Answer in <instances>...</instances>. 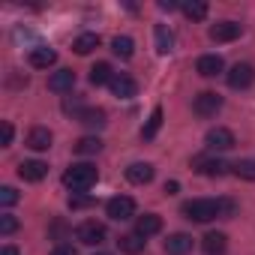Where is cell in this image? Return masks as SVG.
I'll list each match as a JSON object with an SVG mask.
<instances>
[{"instance_id":"obj_1","label":"cell","mask_w":255,"mask_h":255,"mask_svg":"<svg viewBox=\"0 0 255 255\" xmlns=\"http://www.w3.org/2000/svg\"><path fill=\"white\" fill-rule=\"evenodd\" d=\"M96 177H99V171H96L90 162H75V165H69V168L63 171V183H66L72 192H87V189L96 183Z\"/></svg>"},{"instance_id":"obj_2","label":"cell","mask_w":255,"mask_h":255,"mask_svg":"<svg viewBox=\"0 0 255 255\" xmlns=\"http://www.w3.org/2000/svg\"><path fill=\"white\" fill-rule=\"evenodd\" d=\"M183 216L192 219V222H210L219 216V201L213 198H192L183 204Z\"/></svg>"},{"instance_id":"obj_3","label":"cell","mask_w":255,"mask_h":255,"mask_svg":"<svg viewBox=\"0 0 255 255\" xmlns=\"http://www.w3.org/2000/svg\"><path fill=\"white\" fill-rule=\"evenodd\" d=\"M105 210H108V216H111L114 222H126V219L135 216V201H132L129 195H114V198L105 204Z\"/></svg>"},{"instance_id":"obj_4","label":"cell","mask_w":255,"mask_h":255,"mask_svg":"<svg viewBox=\"0 0 255 255\" xmlns=\"http://www.w3.org/2000/svg\"><path fill=\"white\" fill-rule=\"evenodd\" d=\"M204 144H207L210 153H216V150H231L237 141H234V132H231V129H225V126H216V129H210V132L204 135Z\"/></svg>"},{"instance_id":"obj_5","label":"cell","mask_w":255,"mask_h":255,"mask_svg":"<svg viewBox=\"0 0 255 255\" xmlns=\"http://www.w3.org/2000/svg\"><path fill=\"white\" fill-rule=\"evenodd\" d=\"M75 237H78L84 246H99V243L105 240V225H102V222H96V219H87V222H81V225H78Z\"/></svg>"},{"instance_id":"obj_6","label":"cell","mask_w":255,"mask_h":255,"mask_svg":"<svg viewBox=\"0 0 255 255\" xmlns=\"http://www.w3.org/2000/svg\"><path fill=\"white\" fill-rule=\"evenodd\" d=\"M252 81H255V66H252V63H234V66H231V72H228V87L246 90Z\"/></svg>"},{"instance_id":"obj_7","label":"cell","mask_w":255,"mask_h":255,"mask_svg":"<svg viewBox=\"0 0 255 255\" xmlns=\"http://www.w3.org/2000/svg\"><path fill=\"white\" fill-rule=\"evenodd\" d=\"M192 108H195V114H198V117H213V114L222 108V96H219V93H213V90H204V93H198V96H195Z\"/></svg>"},{"instance_id":"obj_8","label":"cell","mask_w":255,"mask_h":255,"mask_svg":"<svg viewBox=\"0 0 255 255\" xmlns=\"http://www.w3.org/2000/svg\"><path fill=\"white\" fill-rule=\"evenodd\" d=\"M192 168H195L198 174H204V177H222L231 165H225L219 156H195V159H192Z\"/></svg>"},{"instance_id":"obj_9","label":"cell","mask_w":255,"mask_h":255,"mask_svg":"<svg viewBox=\"0 0 255 255\" xmlns=\"http://www.w3.org/2000/svg\"><path fill=\"white\" fill-rule=\"evenodd\" d=\"M45 174H48V165L42 159H24L18 165V177L27 183H39V180H45Z\"/></svg>"},{"instance_id":"obj_10","label":"cell","mask_w":255,"mask_h":255,"mask_svg":"<svg viewBox=\"0 0 255 255\" xmlns=\"http://www.w3.org/2000/svg\"><path fill=\"white\" fill-rule=\"evenodd\" d=\"M108 87H111V93H114L117 99H132V96L138 93V84H135V78H129V75H114V81H111Z\"/></svg>"},{"instance_id":"obj_11","label":"cell","mask_w":255,"mask_h":255,"mask_svg":"<svg viewBox=\"0 0 255 255\" xmlns=\"http://www.w3.org/2000/svg\"><path fill=\"white\" fill-rule=\"evenodd\" d=\"M240 36V24L237 21H219L210 27V39L213 42H234Z\"/></svg>"},{"instance_id":"obj_12","label":"cell","mask_w":255,"mask_h":255,"mask_svg":"<svg viewBox=\"0 0 255 255\" xmlns=\"http://www.w3.org/2000/svg\"><path fill=\"white\" fill-rule=\"evenodd\" d=\"M75 87V72L72 69H57L51 78H48V90L51 93H69Z\"/></svg>"},{"instance_id":"obj_13","label":"cell","mask_w":255,"mask_h":255,"mask_svg":"<svg viewBox=\"0 0 255 255\" xmlns=\"http://www.w3.org/2000/svg\"><path fill=\"white\" fill-rule=\"evenodd\" d=\"M126 180L135 183V186H144L153 180V165L150 162H132L129 168H126Z\"/></svg>"},{"instance_id":"obj_14","label":"cell","mask_w":255,"mask_h":255,"mask_svg":"<svg viewBox=\"0 0 255 255\" xmlns=\"http://www.w3.org/2000/svg\"><path fill=\"white\" fill-rule=\"evenodd\" d=\"M222 57L219 54H204V57H198V63H195V72L198 75H204V78H213V75H219L222 72Z\"/></svg>"},{"instance_id":"obj_15","label":"cell","mask_w":255,"mask_h":255,"mask_svg":"<svg viewBox=\"0 0 255 255\" xmlns=\"http://www.w3.org/2000/svg\"><path fill=\"white\" fill-rule=\"evenodd\" d=\"M135 231L147 240V237H153V234H159V231H162V219H159L156 213H144V216H138V219H135Z\"/></svg>"},{"instance_id":"obj_16","label":"cell","mask_w":255,"mask_h":255,"mask_svg":"<svg viewBox=\"0 0 255 255\" xmlns=\"http://www.w3.org/2000/svg\"><path fill=\"white\" fill-rule=\"evenodd\" d=\"M165 252H168V255H189V252H192V237L183 234V231L171 234V237L165 240Z\"/></svg>"},{"instance_id":"obj_17","label":"cell","mask_w":255,"mask_h":255,"mask_svg":"<svg viewBox=\"0 0 255 255\" xmlns=\"http://www.w3.org/2000/svg\"><path fill=\"white\" fill-rule=\"evenodd\" d=\"M54 63H57V51H54V48L39 45V48L30 51V66H33V69H48V66H54Z\"/></svg>"},{"instance_id":"obj_18","label":"cell","mask_w":255,"mask_h":255,"mask_svg":"<svg viewBox=\"0 0 255 255\" xmlns=\"http://www.w3.org/2000/svg\"><path fill=\"white\" fill-rule=\"evenodd\" d=\"M201 246H204L207 255H225V249H228V237H225L222 231H210V234H204Z\"/></svg>"},{"instance_id":"obj_19","label":"cell","mask_w":255,"mask_h":255,"mask_svg":"<svg viewBox=\"0 0 255 255\" xmlns=\"http://www.w3.org/2000/svg\"><path fill=\"white\" fill-rule=\"evenodd\" d=\"M27 147L30 150H48L51 147V129H45V126H33V129L27 132Z\"/></svg>"},{"instance_id":"obj_20","label":"cell","mask_w":255,"mask_h":255,"mask_svg":"<svg viewBox=\"0 0 255 255\" xmlns=\"http://www.w3.org/2000/svg\"><path fill=\"white\" fill-rule=\"evenodd\" d=\"M117 246H120V252H126V255H138V252L144 249V237H141L138 231H132V234H123V237L117 240Z\"/></svg>"},{"instance_id":"obj_21","label":"cell","mask_w":255,"mask_h":255,"mask_svg":"<svg viewBox=\"0 0 255 255\" xmlns=\"http://www.w3.org/2000/svg\"><path fill=\"white\" fill-rule=\"evenodd\" d=\"M105 117H108V114H105L102 108H84V111L78 114V120H81L84 126H90V129H102V126L108 123Z\"/></svg>"},{"instance_id":"obj_22","label":"cell","mask_w":255,"mask_h":255,"mask_svg":"<svg viewBox=\"0 0 255 255\" xmlns=\"http://www.w3.org/2000/svg\"><path fill=\"white\" fill-rule=\"evenodd\" d=\"M114 81V72H111V63H96L90 69V84L93 87H102V84H111Z\"/></svg>"},{"instance_id":"obj_23","label":"cell","mask_w":255,"mask_h":255,"mask_svg":"<svg viewBox=\"0 0 255 255\" xmlns=\"http://www.w3.org/2000/svg\"><path fill=\"white\" fill-rule=\"evenodd\" d=\"M159 126H162V108L156 105V108L150 111V117H147V123H144V129H141V138H144V141H150V138H156V132H159Z\"/></svg>"},{"instance_id":"obj_24","label":"cell","mask_w":255,"mask_h":255,"mask_svg":"<svg viewBox=\"0 0 255 255\" xmlns=\"http://www.w3.org/2000/svg\"><path fill=\"white\" fill-rule=\"evenodd\" d=\"M111 51H114L117 57H123V60H129V57L135 54V42H132L129 36H114V39H111Z\"/></svg>"},{"instance_id":"obj_25","label":"cell","mask_w":255,"mask_h":255,"mask_svg":"<svg viewBox=\"0 0 255 255\" xmlns=\"http://www.w3.org/2000/svg\"><path fill=\"white\" fill-rule=\"evenodd\" d=\"M153 33H156V51H159V54H168V51L174 48V33H171L165 24H156Z\"/></svg>"},{"instance_id":"obj_26","label":"cell","mask_w":255,"mask_h":255,"mask_svg":"<svg viewBox=\"0 0 255 255\" xmlns=\"http://www.w3.org/2000/svg\"><path fill=\"white\" fill-rule=\"evenodd\" d=\"M93 48H99V36H96V33H81V36L72 42V51H75V54H90Z\"/></svg>"},{"instance_id":"obj_27","label":"cell","mask_w":255,"mask_h":255,"mask_svg":"<svg viewBox=\"0 0 255 255\" xmlns=\"http://www.w3.org/2000/svg\"><path fill=\"white\" fill-rule=\"evenodd\" d=\"M180 9H183V15H186L189 21H204V18H207V3H204V0H192V3H183Z\"/></svg>"},{"instance_id":"obj_28","label":"cell","mask_w":255,"mask_h":255,"mask_svg":"<svg viewBox=\"0 0 255 255\" xmlns=\"http://www.w3.org/2000/svg\"><path fill=\"white\" fill-rule=\"evenodd\" d=\"M99 150H102V141L96 135H84V138L75 141V153H81V156H90V153H99Z\"/></svg>"},{"instance_id":"obj_29","label":"cell","mask_w":255,"mask_h":255,"mask_svg":"<svg viewBox=\"0 0 255 255\" xmlns=\"http://www.w3.org/2000/svg\"><path fill=\"white\" fill-rule=\"evenodd\" d=\"M231 171L240 180H255V159H240V162L231 165Z\"/></svg>"},{"instance_id":"obj_30","label":"cell","mask_w":255,"mask_h":255,"mask_svg":"<svg viewBox=\"0 0 255 255\" xmlns=\"http://www.w3.org/2000/svg\"><path fill=\"white\" fill-rule=\"evenodd\" d=\"M15 231H18V219H15L12 213H3V216H0V234L9 237V234H15Z\"/></svg>"},{"instance_id":"obj_31","label":"cell","mask_w":255,"mask_h":255,"mask_svg":"<svg viewBox=\"0 0 255 255\" xmlns=\"http://www.w3.org/2000/svg\"><path fill=\"white\" fill-rule=\"evenodd\" d=\"M96 201L90 198V195H84V192H72V198H69V207L72 210H81V207H93Z\"/></svg>"},{"instance_id":"obj_32","label":"cell","mask_w":255,"mask_h":255,"mask_svg":"<svg viewBox=\"0 0 255 255\" xmlns=\"http://www.w3.org/2000/svg\"><path fill=\"white\" fill-rule=\"evenodd\" d=\"M18 201V192L12 189V186H3V189H0V204H3V207H12Z\"/></svg>"},{"instance_id":"obj_33","label":"cell","mask_w":255,"mask_h":255,"mask_svg":"<svg viewBox=\"0 0 255 255\" xmlns=\"http://www.w3.org/2000/svg\"><path fill=\"white\" fill-rule=\"evenodd\" d=\"M234 213H237V204H234V201H228V198H222V201H219V216H225V219H228V216H234Z\"/></svg>"},{"instance_id":"obj_34","label":"cell","mask_w":255,"mask_h":255,"mask_svg":"<svg viewBox=\"0 0 255 255\" xmlns=\"http://www.w3.org/2000/svg\"><path fill=\"white\" fill-rule=\"evenodd\" d=\"M0 144H3V147L12 144V123H3V126H0Z\"/></svg>"},{"instance_id":"obj_35","label":"cell","mask_w":255,"mask_h":255,"mask_svg":"<svg viewBox=\"0 0 255 255\" xmlns=\"http://www.w3.org/2000/svg\"><path fill=\"white\" fill-rule=\"evenodd\" d=\"M51 255H78V249H75L72 243H57V246L51 249Z\"/></svg>"},{"instance_id":"obj_36","label":"cell","mask_w":255,"mask_h":255,"mask_svg":"<svg viewBox=\"0 0 255 255\" xmlns=\"http://www.w3.org/2000/svg\"><path fill=\"white\" fill-rule=\"evenodd\" d=\"M159 9H168V12H171V9H180V3H174V0H162Z\"/></svg>"},{"instance_id":"obj_37","label":"cell","mask_w":255,"mask_h":255,"mask_svg":"<svg viewBox=\"0 0 255 255\" xmlns=\"http://www.w3.org/2000/svg\"><path fill=\"white\" fill-rule=\"evenodd\" d=\"M177 189H180V183H177V180H168V183H165V192H168V195H174Z\"/></svg>"},{"instance_id":"obj_38","label":"cell","mask_w":255,"mask_h":255,"mask_svg":"<svg viewBox=\"0 0 255 255\" xmlns=\"http://www.w3.org/2000/svg\"><path fill=\"white\" fill-rule=\"evenodd\" d=\"M0 255H18V249L15 246H3V249H0Z\"/></svg>"},{"instance_id":"obj_39","label":"cell","mask_w":255,"mask_h":255,"mask_svg":"<svg viewBox=\"0 0 255 255\" xmlns=\"http://www.w3.org/2000/svg\"><path fill=\"white\" fill-rule=\"evenodd\" d=\"M96 255H108V252H96Z\"/></svg>"}]
</instances>
